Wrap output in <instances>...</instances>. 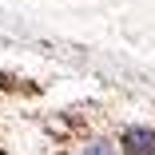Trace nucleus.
<instances>
[{
    "label": "nucleus",
    "instance_id": "obj_2",
    "mask_svg": "<svg viewBox=\"0 0 155 155\" xmlns=\"http://www.w3.org/2000/svg\"><path fill=\"white\" fill-rule=\"evenodd\" d=\"M76 155H119V151H115V143H107V139H87L84 147H76Z\"/></svg>",
    "mask_w": 155,
    "mask_h": 155
},
{
    "label": "nucleus",
    "instance_id": "obj_1",
    "mask_svg": "<svg viewBox=\"0 0 155 155\" xmlns=\"http://www.w3.org/2000/svg\"><path fill=\"white\" fill-rule=\"evenodd\" d=\"M123 155H155V131L151 127H127L119 135Z\"/></svg>",
    "mask_w": 155,
    "mask_h": 155
}]
</instances>
